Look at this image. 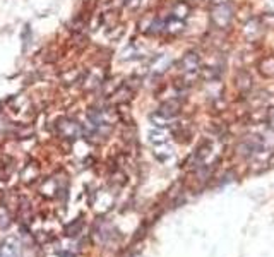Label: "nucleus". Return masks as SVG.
I'll list each match as a JSON object with an SVG mask.
<instances>
[{"label": "nucleus", "mask_w": 274, "mask_h": 257, "mask_svg": "<svg viewBox=\"0 0 274 257\" xmlns=\"http://www.w3.org/2000/svg\"><path fill=\"white\" fill-rule=\"evenodd\" d=\"M233 19V11L230 5L226 4H216L211 11V21L215 22L218 28H226Z\"/></svg>", "instance_id": "obj_1"}, {"label": "nucleus", "mask_w": 274, "mask_h": 257, "mask_svg": "<svg viewBox=\"0 0 274 257\" xmlns=\"http://www.w3.org/2000/svg\"><path fill=\"white\" fill-rule=\"evenodd\" d=\"M180 112V103L176 99H170V101L163 103L158 110V117H161L163 120H170L175 115H178Z\"/></svg>", "instance_id": "obj_2"}, {"label": "nucleus", "mask_w": 274, "mask_h": 257, "mask_svg": "<svg viewBox=\"0 0 274 257\" xmlns=\"http://www.w3.org/2000/svg\"><path fill=\"white\" fill-rule=\"evenodd\" d=\"M199 55L197 53H194V52H190V53H187V55H183V59L180 60V71H183V72H194V71H197L199 69Z\"/></svg>", "instance_id": "obj_3"}, {"label": "nucleus", "mask_w": 274, "mask_h": 257, "mask_svg": "<svg viewBox=\"0 0 274 257\" xmlns=\"http://www.w3.org/2000/svg\"><path fill=\"white\" fill-rule=\"evenodd\" d=\"M170 63H172V55H159L158 59L153 62V72L161 74V72H165L166 69L170 67Z\"/></svg>", "instance_id": "obj_4"}, {"label": "nucleus", "mask_w": 274, "mask_h": 257, "mask_svg": "<svg viewBox=\"0 0 274 257\" xmlns=\"http://www.w3.org/2000/svg\"><path fill=\"white\" fill-rule=\"evenodd\" d=\"M183 29V22L182 19H176V18H170L168 21L165 22V31L166 33H178Z\"/></svg>", "instance_id": "obj_5"}, {"label": "nucleus", "mask_w": 274, "mask_h": 257, "mask_svg": "<svg viewBox=\"0 0 274 257\" xmlns=\"http://www.w3.org/2000/svg\"><path fill=\"white\" fill-rule=\"evenodd\" d=\"M62 127H65V132H63V134L69 136V138H78L79 132H81V127H79L76 122H72V120H67V122H63Z\"/></svg>", "instance_id": "obj_6"}, {"label": "nucleus", "mask_w": 274, "mask_h": 257, "mask_svg": "<svg viewBox=\"0 0 274 257\" xmlns=\"http://www.w3.org/2000/svg\"><path fill=\"white\" fill-rule=\"evenodd\" d=\"M187 14H189V5H187L185 2H178V4L173 7V12H172L173 18L183 19V18H187Z\"/></svg>", "instance_id": "obj_7"}, {"label": "nucleus", "mask_w": 274, "mask_h": 257, "mask_svg": "<svg viewBox=\"0 0 274 257\" xmlns=\"http://www.w3.org/2000/svg\"><path fill=\"white\" fill-rule=\"evenodd\" d=\"M260 71H262V74H266L267 78H273L274 76V57H269V59H266L262 63H260Z\"/></svg>", "instance_id": "obj_8"}, {"label": "nucleus", "mask_w": 274, "mask_h": 257, "mask_svg": "<svg viewBox=\"0 0 274 257\" xmlns=\"http://www.w3.org/2000/svg\"><path fill=\"white\" fill-rule=\"evenodd\" d=\"M264 26H269V28H274V16L273 14H266L262 18Z\"/></svg>", "instance_id": "obj_9"}, {"label": "nucleus", "mask_w": 274, "mask_h": 257, "mask_svg": "<svg viewBox=\"0 0 274 257\" xmlns=\"http://www.w3.org/2000/svg\"><path fill=\"white\" fill-rule=\"evenodd\" d=\"M271 2H273V4H274V0H271Z\"/></svg>", "instance_id": "obj_10"}, {"label": "nucleus", "mask_w": 274, "mask_h": 257, "mask_svg": "<svg viewBox=\"0 0 274 257\" xmlns=\"http://www.w3.org/2000/svg\"><path fill=\"white\" fill-rule=\"evenodd\" d=\"M127 2H129V0H127Z\"/></svg>", "instance_id": "obj_11"}]
</instances>
